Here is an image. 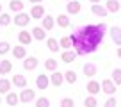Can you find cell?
I'll return each mask as SVG.
<instances>
[{
    "label": "cell",
    "mask_w": 121,
    "mask_h": 107,
    "mask_svg": "<svg viewBox=\"0 0 121 107\" xmlns=\"http://www.w3.org/2000/svg\"><path fill=\"white\" fill-rule=\"evenodd\" d=\"M11 70H13L11 61H7V59H2V61H0V75L2 77L7 75V73H11Z\"/></svg>",
    "instance_id": "d6986e66"
},
{
    "label": "cell",
    "mask_w": 121,
    "mask_h": 107,
    "mask_svg": "<svg viewBox=\"0 0 121 107\" xmlns=\"http://www.w3.org/2000/svg\"><path fill=\"white\" fill-rule=\"evenodd\" d=\"M9 9L14 11V13H22L23 11V2L22 0H11L9 2Z\"/></svg>",
    "instance_id": "cb8c5ba5"
},
{
    "label": "cell",
    "mask_w": 121,
    "mask_h": 107,
    "mask_svg": "<svg viewBox=\"0 0 121 107\" xmlns=\"http://www.w3.org/2000/svg\"><path fill=\"white\" fill-rule=\"evenodd\" d=\"M80 9H82V4H80V2H77V0H69L68 5H66V11H68L69 14H78Z\"/></svg>",
    "instance_id": "30bf717a"
},
{
    "label": "cell",
    "mask_w": 121,
    "mask_h": 107,
    "mask_svg": "<svg viewBox=\"0 0 121 107\" xmlns=\"http://www.w3.org/2000/svg\"><path fill=\"white\" fill-rule=\"evenodd\" d=\"M105 9L109 13H117L121 9V4L117 2V0H107L105 2Z\"/></svg>",
    "instance_id": "ffe728a7"
},
{
    "label": "cell",
    "mask_w": 121,
    "mask_h": 107,
    "mask_svg": "<svg viewBox=\"0 0 121 107\" xmlns=\"http://www.w3.org/2000/svg\"><path fill=\"white\" fill-rule=\"evenodd\" d=\"M5 102H7V105L14 107L16 103L20 102V95H18V93H13V91H9V93H7V96H5Z\"/></svg>",
    "instance_id": "7402d4cb"
},
{
    "label": "cell",
    "mask_w": 121,
    "mask_h": 107,
    "mask_svg": "<svg viewBox=\"0 0 121 107\" xmlns=\"http://www.w3.org/2000/svg\"><path fill=\"white\" fill-rule=\"evenodd\" d=\"M29 14H30V18H34V20H41L43 16L46 14V9L43 7L41 4H36V5H32V11H30Z\"/></svg>",
    "instance_id": "5b68a950"
},
{
    "label": "cell",
    "mask_w": 121,
    "mask_h": 107,
    "mask_svg": "<svg viewBox=\"0 0 121 107\" xmlns=\"http://www.w3.org/2000/svg\"><path fill=\"white\" fill-rule=\"evenodd\" d=\"M0 102H2V96H0Z\"/></svg>",
    "instance_id": "60d3db41"
},
{
    "label": "cell",
    "mask_w": 121,
    "mask_h": 107,
    "mask_svg": "<svg viewBox=\"0 0 121 107\" xmlns=\"http://www.w3.org/2000/svg\"><path fill=\"white\" fill-rule=\"evenodd\" d=\"M110 38H112V41L116 43L117 46H121V29L119 27H110Z\"/></svg>",
    "instance_id": "2e32d148"
},
{
    "label": "cell",
    "mask_w": 121,
    "mask_h": 107,
    "mask_svg": "<svg viewBox=\"0 0 121 107\" xmlns=\"http://www.w3.org/2000/svg\"><path fill=\"white\" fill-rule=\"evenodd\" d=\"M13 22H14V25H18V27H27L30 23V14L29 13H16V16L13 18Z\"/></svg>",
    "instance_id": "7a4b0ae2"
},
{
    "label": "cell",
    "mask_w": 121,
    "mask_h": 107,
    "mask_svg": "<svg viewBox=\"0 0 121 107\" xmlns=\"http://www.w3.org/2000/svg\"><path fill=\"white\" fill-rule=\"evenodd\" d=\"M60 107H75V100L71 96H64L60 100Z\"/></svg>",
    "instance_id": "1f68e13d"
},
{
    "label": "cell",
    "mask_w": 121,
    "mask_h": 107,
    "mask_svg": "<svg viewBox=\"0 0 121 107\" xmlns=\"http://www.w3.org/2000/svg\"><path fill=\"white\" fill-rule=\"evenodd\" d=\"M11 52V45L7 41H0V55H4V54H9Z\"/></svg>",
    "instance_id": "e575fe53"
},
{
    "label": "cell",
    "mask_w": 121,
    "mask_h": 107,
    "mask_svg": "<svg viewBox=\"0 0 121 107\" xmlns=\"http://www.w3.org/2000/svg\"><path fill=\"white\" fill-rule=\"evenodd\" d=\"M117 57L121 59V46H119V48H117Z\"/></svg>",
    "instance_id": "f35d334b"
},
{
    "label": "cell",
    "mask_w": 121,
    "mask_h": 107,
    "mask_svg": "<svg viewBox=\"0 0 121 107\" xmlns=\"http://www.w3.org/2000/svg\"><path fill=\"white\" fill-rule=\"evenodd\" d=\"M32 38L38 39V41H43V39H46V31L43 27H34L32 29Z\"/></svg>",
    "instance_id": "ac0fdd59"
},
{
    "label": "cell",
    "mask_w": 121,
    "mask_h": 107,
    "mask_svg": "<svg viewBox=\"0 0 121 107\" xmlns=\"http://www.w3.org/2000/svg\"><path fill=\"white\" fill-rule=\"evenodd\" d=\"M11 54L14 55L16 59H25V57H27V50H25V46H23V45L13 46V48H11Z\"/></svg>",
    "instance_id": "7c38bea8"
},
{
    "label": "cell",
    "mask_w": 121,
    "mask_h": 107,
    "mask_svg": "<svg viewBox=\"0 0 121 107\" xmlns=\"http://www.w3.org/2000/svg\"><path fill=\"white\" fill-rule=\"evenodd\" d=\"M62 82H64V75H62V73H59V71H53L52 77H50V84L55 86V88H60V86H62Z\"/></svg>",
    "instance_id": "4fadbf2b"
},
{
    "label": "cell",
    "mask_w": 121,
    "mask_h": 107,
    "mask_svg": "<svg viewBox=\"0 0 121 107\" xmlns=\"http://www.w3.org/2000/svg\"><path fill=\"white\" fill-rule=\"evenodd\" d=\"M59 46H60V48H64V50H68L69 46H73V43H71V39H69V38H60Z\"/></svg>",
    "instance_id": "836d02e7"
},
{
    "label": "cell",
    "mask_w": 121,
    "mask_h": 107,
    "mask_svg": "<svg viewBox=\"0 0 121 107\" xmlns=\"http://www.w3.org/2000/svg\"><path fill=\"white\" fill-rule=\"evenodd\" d=\"M29 2H30V4H32V5H36V4H41L43 0H29Z\"/></svg>",
    "instance_id": "8d00e7d4"
},
{
    "label": "cell",
    "mask_w": 121,
    "mask_h": 107,
    "mask_svg": "<svg viewBox=\"0 0 121 107\" xmlns=\"http://www.w3.org/2000/svg\"><path fill=\"white\" fill-rule=\"evenodd\" d=\"M91 11H93V14L102 16V18H105V16L109 14V11H107V9L103 7L102 4H93V5H91Z\"/></svg>",
    "instance_id": "9a60e30c"
},
{
    "label": "cell",
    "mask_w": 121,
    "mask_h": 107,
    "mask_svg": "<svg viewBox=\"0 0 121 107\" xmlns=\"http://www.w3.org/2000/svg\"><path fill=\"white\" fill-rule=\"evenodd\" d=\"M82 71H84V75H86V77H91V79H93L98 70H96V66L93 64V62H86V64L82 66Z\"/></svg>",
    "instance_id": "5bb4252c"
},
{
    "label": "cell",
    "mask_w": 121,
    "mask_h": 107,
    "mask_svg": "<svg viewBox=\"0 0 121 107\" xmlns=\"http://www.w3.org/2000/svg\"><path fill=\"white\" fill-rule=\"evenodd\" d=\"M103 107H117V100L114 98V96H110V98L105 102V105H103Z\"/></svg>",
    "instance_id": "d590c367"
},
{
    "label": "cell",
    "mask_w": 121,
    "mask_h": 107,
    "mask_svg": "<svg viewBox=\"0 0 121 107\" xmlns=\"http://www.w3.org/2000/svg\"><path fill=\"white\" fill-rule=\"evenodd\" d=\"M57 66H59V62L55 61V59H46L45 61V68L48 70V71H57Z\"/></svg>",
    "instance_id": "4316f807"
},
{
    "label": "cell",
    "mask_w": 121,
    "mask_h": 107,
    "mask_svg": "<svg viewBox=\"0 0 121 107\" xmlns=\"http://www.w3.org/2000/svg\"><path fill=\"white\" fill-rule=\"evenodd\" d=\"M66 2H69V0H66Z\"/></svg>",
    "instance_id": "b9f144b4"
},
{
    "label": "cell",
    "mask_w": 121,
    "mask_h": 107,
    "mask_svg": "<svg viewBox=\"0 0 121 107\" xmlns=\"http://www.w3.org/2000/svg\"><path fill=\"white\" fill-rule=\"evenodd\" d=\"M100 84H102V91L107 93V95H114L116 89H117V86L112 82V79H105V80H102Z\"/></svg>",
    "instance_id": "3957f363"
},
{
    "label": "cell",
    "mask_w": 121,
    "mask_h": 107,
    "mask_svg": "<svg viewBox=\"0 0 121 107\" xmlns=\"http://www.w3.org/2000/svg\"><path fill=\"white\" fill-rule=\"evenodd\" d=\"M38 57H34V55H30V57H25L23 59V68L29 70V71H32V70L38 68Z\"/></svg>",
    "instance_id": "ba28073f"
},
{
    "label": "cell",
    "mask_w": 121,
    "mask_h": 107,
    "mask_svg": "<svg viewBox=\"0 0 121 107\" xmlns=\"http://www.w3.org/2000/svg\"><path fill=\"white\" fill-rule=\"evenodd\" d=\"M46 46H48V50H50V52H53V54L59 52V48H60V46H59V41H57L55 38L46 39Z\"/></svg>",
    "instance_id": "d4e9b609"
},
{
    "label": "cell",
    "mask_w": 121,
    "mask_h": 107,
    "mask_svg": "<svg viewBox=\"0 0 121 107\" xmlns=\"http://www.w3.org/2000/svg\"><path fill=\"white\" fill-rule=\"evenodd\" d=\"M105 29L107 27L103 23H96V25H84L73 32L69 39L75 46L77 55H86V54L95 52L105 36Z\"/></svg>",
    "instance_id": "6da1fadb"
},
{
    "label": "cell",
    "mask_w": 121,
    "mask_h": 107,
    "mask_svg": "<svg viewBox=\"0 0 121 107\" xmlns=\"http://www.w3.org/2000/svg\"><path fill=\"white\" fill-rule=\"evenodd\" d=\"M11 22H13V18H11V14H9V13H4V14H0V25H2V27L11 25Z\"/></svg>",
    "instance_id": "f1b7e54d"
},
{
    "label": "cell",
    "mask_w": 121,
    "mask_h": 107,
    "mask_svg": "<svg viewBox=\"0 0 121 107\" xmlns=\"http://www.w3.org/2000/svg\"><path fill=\"white\" fill-rule=\"evenodd\" d=\"M11 82L16 86V88H20V89H25L27 88V79H25V75H22V73H16V75L13 77Z\"/></svg>",
    "instance_id": "8fae6325"
},
{
    "label": "cell",
    "mask_w": 121,
    "mask_h": 107,
    "mask_svg": "<svg viewBox=\"0 0 121 107\" xmlns=\"http://www.w3.org/2000/svg\"><path fill=\"white\" fill-rule=\"evenodd\" d=\"M75 57H77V54H75V52H69V50H66L64 54H60V61L66 62V64L73 62V61H75Z\"/></svg>",
    "instance_id": "603a6c76"
},
{
    "label": "cell",
    "mask_w": 121,
    "mask_h": 107,
    "mask_svg": "<svg viewBox=\"0 0 121 107\" xmlns=\"http://www.w3.org/2000/svg\"><path fill=\"white\" fill-rule=\"evenodd\" d=\"M53 25H55V18H53L52 14H45L41 18V27L45 29V31H52Z\"/></svg>",
    "instance_id": "8992f818"
},
{
    "label": "cell",
    "mask_w": 121,
    "mask_h": 107,
    "mask_svg": "<svg viewBox=\"0 0 121 107\" xmlns=\"http://www.w3.org/2000/svg\"><path fill=\"white\" fill-rule=\"evenodd\" d=\"M55 22H57V25L62 27V29L69 27V18H68V14H59V16L55 18Z\"/></svg>",
    "instance_id": "484cf974"
},
{
    "label": "cell",
    "mask_w": 121,
    "mask_h": 107,
    "mask_svg": "<svg viewBox=\"0 0 121 107\" xmlns=\"http://www.w3.org/2000/svg\"><path fill=\"white\" fill-rule=\"evenodd\" d=\"M36 107H50V100L46 96H39L36 100Z\"/></svg>",
    "instance_id": "d6a6232c"
},
{
    "label": "cell",
    "mask_w": 121,
    "mask_h": 107,
    "mask_svg": "<svg viewBox=\"0 0 121 107\" xmlns=\"http://www.w3.org/2000/svg\"><path fill=\"white\" fill-rule=\"evenodd\" d=\"M0 11H2V4H0ZM0 14H2V13H0Z\"/></svg>",
    "instance_id": "ab89813d"
},
{
    "label": "cell",
    "mask_w": 121,
    "mask_h": 107,
    "mask_svg": "<svg viewBox=\"0 0 121 107\" xmlns=\"http://www.w3.org/2000/svg\"><path fill=\"white\" fill-rule=\"evenodd\" d=\"M18 41H20V45H30V43H32V34H30V32H27V31H22L18 34Z\"/></svg>",
    "instance_id": "e0dca14e"
},
{
    "label": "cell",
    "mask_w": 121,
    "mask_h": 107,
    "mask_svg": "<svg viewBox=\"0 0 121 107\" xmlns=\"http://www.w3.org/2000/svg\"><path fill=\"white\" fill-rule=\"evenodd\" d=\"M91 4H100V2H102V0H89Z\"/></svg>",
    "instance_id": "74e56055"
},
{
    "label": "cell",
    "mask_w": 121,
    "mask_h": 107,
    "mask_svg": "<svg viewBox=\"0 0 121 107\" xmlns=\"http://www.w3.org/2000/svg\"><path fill=\"white\" fill-rule=\"evenodd\" d=\"M112 82L116 86H121V68L112 70Z\"/></svg>",
    "instance_id": "f546056e"
},
{
    "label": "cell",
    "mask_w": 121,
    "mask_h": 107,
    "mask_svg": "<svg viewBox=\"0 0 121 107\" xmlns=\"http://www.w3.org/2000/svg\"><path fill=\"white\" fill-rule=\"evenodd\" d=\"M86 88H87V93H89V95H98V93L102 91V84H100L98 80H89Z\"/></svg>",
    "instance_id": "9c48e42d"
},
{
    "label": "cell",
    "mask_w": 121,
    "mask_h": 107,
    "mask_svg": "<svg viewBox=\"0 0 121 107\" xmlns=\"http://www.w3.org/2000/svg\"><path fill=\"white\" fill-rule=\"evenodd\" d=\"M11 86H13L11 80H7L5 77H2V79H0V95L9 93V91H11Z\"/></svg>",
    "instance_id": "44dd1931"
},
{
    "label": "cell",
    "mask_w": 121,
    "mask_h": 107,
    "mask_svg": "<svg viewBox=\"0 0 121 107\" xmlns=\"http://www.w3.org/2000/svg\"><path fill=\"white\" fill-rule=\"evenodd\" d=\"M84 105H86V107H96V105H98V102H96V96H95V95L86 96V100H84Z\"/></svg>",
    "instance_id": "4dcf8cb0"
},
{
    "label": "cell",
    "mask_w": 121,
    "mask_h": 107,
    "mask_svg": "<svg viewBox=\"0 0 121 107\" xmlns=\"http://www.w3.org/2000/svg\"><path fill=\"white\" fill-rule=\"evenodd\" d=\"M34 98H36V91H34V89H29V88L22 89V93H20V102L29 103V102H32Z\"/></svg>",
    "instance_id": "277c9868"
},
{
    "label": "cell",
    "mask_w": 121,
    "mask_h": 107,
    "mask_svg": "<svg viewBox=\"0 0 121 107\" xmlns=\"http://www.w3.org/2000/svg\"><path fill=\"white\" fill-rule=\"evenodd\" d=\"M64 80L69 82V84H75V82H77V73L73 71V70H68V71L64 73Z\"/></svg>",
    "instance_id": "83f0119b"
},
{
    "label": "cell",
    "mask_w": 121,
    "mask_h": 107,
    "mask_svg": "<svg viewBox=\"0 0 121 107\" xmlns=\"http://www.w3.org/2000/svg\"><path fill=\"white\" fill-rule=\"evenodd\" d=\"M36 86H38V89H46L50 86V77L46 75V73L38 75V79H36Z\"/></svg>",
    "instance_id": "52a82bcc"
}]
</instances>
